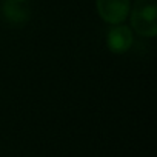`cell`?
<instances>
[{
  "instance_id": "1",
  "label": "cell",
  "mask_w": 157,
  "mask_h": 157,
  "mask_svg": "<svg viewBox=\"0 0 157 157\" xmlns=\"http://www.w3.org/2000/svg\"><path fill=\"white\" fill-rule=\"evenodd\" d=\"M157 0H136L131 11L132 29L142 37H154L157 34L155 22Z\"/></svg>"
},
{
  "instance_id": "2",
  "label": "cell",
  "mask_w": 157,
  "mask_h": 157,
  "mask_svg": "<svg viewBox=\"0 0 157 157\" xmlns=\"http://www.w3.org/2000/svg\"><path fill=\"white\" fill-rule=\"evenodd\" d=\"M0 16L11 26H25L31 19L29 0H2Z\"/></svg>"
},
{
  "instance_id": "3",
  "label": "cell",
  "mask_w": 157,
  "mask_h": 157,
  "mask_svg": "<svg viewBox=\"0 0 157 157\" xmlns=\"http://www.w3.org/2000/svg\"><path fill=\"white\" fill-rule=\"evenodd\" d=\"M99 16L109 25L123 23L131 10V0H96Z\"/></svg>"
},
{
  "instance_id": "4",
  "label": "cell",
  "mask_w": 157,
  "mask_h": 157,
  "mask_svg": "<svg viewBox=\"0 0 157 157\" xmlns=\"http://www.w3.org/2000/svg\"><path fill=\"white\" fill-rule=\"evenodd\" d=\"M106 45H108V49L114 54L126 52L132 45L131 29L122 23L113 25V28L108 31V36H106Z\"/></svg>"
}]
</instances>
